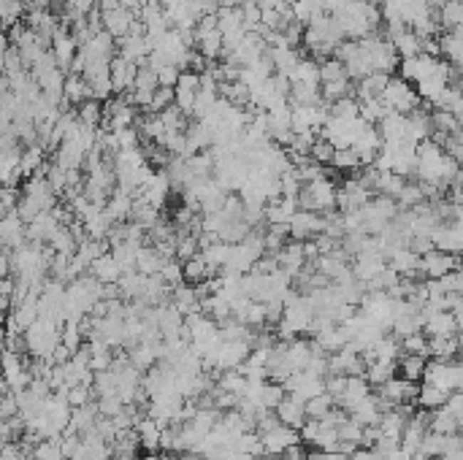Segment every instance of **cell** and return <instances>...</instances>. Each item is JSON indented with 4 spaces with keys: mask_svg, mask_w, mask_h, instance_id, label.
<instances>
[{
    "mask_svg": "<svg viewBox=\"0 0 463 460\" xmlns=\"http://www.w3.org/2000/svg\"><path fill=\"white\" fill-rule=\"evenodd\" d=\"M422 385H431L444 392H458L463 385V368L458 360H425L422 368Z\"/></svg>",
    "mask_w": 463,
    "mask_h": 460,
    "instance_id": "obj_1",
    "label": "cell"
},
{
    "mask_svg": "<svg viewBox=\"0 0 463 460\" xmlns=\"http://www.w3.org/2000/svg\"><path fill=\"white\" fill-rule=\"evenodd\" d=\"M380 100L385 103L387 111H395V114H412L415 108L422 106V100L417 98L415 87L409 81L398 79V76H390L385 90L380 93Z\"/></svg>",
    "mask_w": 463,
    "mask_h": 460,
    "instance_id": "obj_2",
    "label": "cell"
},
{
    "mask_svg": "<svg viewBox=\"0 0 463 460\" xmlns=\"http://www.w3.org/2000/svg\"><path fill=\"white\" fill-rule=\"evenodd\" d=\"M326 228V216L317 214V211H303L298 209L293 219L287 222V236L293 239V241H309L314 236H320Z\"/></svg>",
    "mask_w": 463,
    "mask_h": 460,
    "instance_id": "obj_3",
    "label": "cell"
},
{
    "mask_svg": "<svg viewBox=\"0 0 463 460\" xmlns=\"http://www.w3.org/2000/svg\"><path fill=\"white\" fill-rule=\"evenodd\" d=\"M442 66V60L439 57H428V54H415V57H404V60H398V79L404 81H422L428 79L431 73H436Z\"/></svg>",
    "mask_w": 463,
    "mask_h": 460,
    "instance_id": "obj_4",
    "label": "cell"
},
{
    "mask_svg": "<svg viewBox=\"0 0 463 460\" xmlns=\"http://www.w3.org/2000/svg\"><path fill=\"white\" fill-rule=\"evenodd\" d=\"M455 268H461L458 255L439 252V249H431V252L420 255V263H417V271H420V276H425V279H439L447 271H455Z\"/></svg>",
    "mask_w": 463,
    "mask_h": 460,
    "instance_id": "obj_5",
    "label": "cell"
},
{
    "mask_svg": "<svg viewBox=\"0 0 463 460\" xmlns=\"http://www.w3.org/2000/svg\"><path fill=\"white\" fill-rule=\"evenodd\" d=\"M260 444H263V455H285L290 446L301 444V436L287 425H276L271 431L260 433Z\"/></svg>",
    "mask_w": 463,
    "mask_h": 460,
    "instance_id": "obj_6",
    "label": "cell"
},
{
    "mask_svg": "<svg viewBox=\"0 0 463 460\" xmlns=\"http://www.w3.org/2000/svg\"><path fill=\"white\" fill-rule=\"evenodd\" d=\"M303 187L309 192L312 209L317 214H326L331 209H336V184H333L331 176H320V179H314V182L303 184Z\"/></svg>",
    "mask_w": 463,
    "mask_h": 460,
    "instance_id": "obj_7",
    "label": "cell"
},
{
    "mask_svg": "<svg viewBox=\"0 0 463 460\" xmlns=\"http://www.w3.org/2000/svg\"><path fill=\"white\" fill-rule=\"evenodd\" d=\"M136 63H128L125 57L114 54L109 60V79H111V93L123 95L128 90H133V79H136Z\"/></svg>",
    "mask_w": 463,
    "mask_h": 460,
    "instance_id": "obj_8",
    "label": "cell"
},
{
    "mask_svg": "<svg viewBox=\"0 0 463 460\" xmlns=\"http://www.w3.org/2000/svg\"><path fill=\"white\" fill-rule=\"evenodd\" d=\"M136 22V14H130L128 9H114V11H106L100 14V27H103V33H109L114 41L125 38L128 33H130V27Z\"/></svg>",
    "mask_w": 463,
    "mask_h": 460,
    "instance_id": "obj_9",
    "label": "cell"
},
{
    "mask_svg": "<svg viewBox=\"0 0 463 460\" xmlns=\"http://www.w3.org/2000/svg\"><path fill=\"white\" fill-rule=\"evenodd\" d=\"M461 330V320H455V314H449V311H436L431 314L425 323H422L420 333L422 336H455Z\"/></svg>",
    "mask_w": 463,
    "mask_h": 460,
    "instance_id": "obj_10",
    "label": "cell"
},
{
    "mask_svg": "<svg viewBox=\"0 0 463 460\" xmlns=\"http://www.w3.org/2000/svg\"><path fill=\"white\" fill-rule=\"evenodd\" d=\"M274 414H276V419H279L282 425L293 428V431H298L301 425L306 422V412H303V404H301L298 398H293V395H285V398L276 404Z\"/></svg>",
    "mask_w": 463,
    "mask_h": 460,
    "instance_id": "obj_11",
    "label": "cell"
},
{
    "mask_svg": "<svg viewBox=\"0 0 463 460\" xmlns=\"http://www.w3.org/2000/svg\"><path fill=\"white\" fill-rule=\"evenodd\" d=\"M298 211V206H296V198H274L263 206V219L269 222V225H287L293 214Z\"/></svg>",
    "mask_w": 463,
    "mask_h": 460,
    "instance_id": "obj_12",
    "label": "cell"
},
{
    "mask_svg": "<svg viewBox=\"0 0 463 460\" xmlns=\"http://www.w3.org/2000/svg\"><path fill=\"white\" fill-rule=\"evenodd\" d=\"M163 422H157V419L152 417H144L136 422V436H138V446H144L147 452H157V446H160V433H163Z\"/></svg>",
    "mask_w": 463,
    "mask_h": 460,
    "instance_id": "obj_13",
    "label": "cell"
},
{
    "mask_svg": "<svg viewBox=\"0 0 463 460\" xmlns=\"http://www.w3.org/2000/svg\"><path fill=\"white\" fill-rule=\"evenodd\" d=\"M290 84H306V87H320V66L312 57H301L296 68L287 73Z\"/></svg>",
    "mask_w": 463,
    "mask_h": 460,
    "instance_id": "obj_14",
    "label": "cell"
},
{
    "mask_svg": "<svg viewBox=\"0 0 463 460\" xmlns=\"http://www.w3.org/2000/svg\"><path fill=\"white\" fill-rule=\"evenodd\" d=\"M93 276H95L100 284H117L120 282V276H123V268H120V263L114 260L111 252H103L100 257L93 260Z\"/></svg>",
    "mask_w": 463,
    "mask_h": 460,
    "instance_id": "obj_15",
    "label": "cell"
},
{
    "mask_svg": "<svg viewBox=\"0 0 463 460\" xmlns=\"http://www.w3.org/2000/svg\"><path fill=\"white\" fill-rule=\"evenodd\" d=\"M436 22L439 30H455L463 22V3L461 0H444L439 9H436Z\"/></svg>",
    "mask_w": 463,
    "mask_h": 460,
    "instance_id": "obj_16",
    "label": "cell"
},
{
    "mask_svg": "<svg viewBox=\"0 0 463 460\" xmlns=\"http://www.w3.org/2000/svg\"><path fill=\"white\" fill-rule=\"evenodd\" d=\"M425 360L428 357H420V355H401V360H395V374L407 382H420Z\"/></svg>",
    "mask_w": 463,
    "mask_h": 460,
    "instance_id": "obj_17",
    "label": "cell"
},
{
    "mask_svg": "<svg viewBox=\"0 0 463 460\" xmlns=\"http://www.w3.org/2000/svg\"><path fill=\"white\" fill-rule=\"evenodd\" d=\"M212 276V271L206 268V263L201 260V255L190 257V260H184L182 263V282L190 284V287H195V284L206 282Z\"/></svg>",
    "mask_w": 463,
    "mask_h": 460,
    "instance_id": "obj_18",
    "label": "cell"
},
{
    "mask_svg": "<svg viewBox=\"0 0 463 460\" xmlns=\"http://www.w3.org/2000/svg\"><path fill=\"white\" fill-rule=\"evenodd\" d=\"M314 344L320 347L323 352H339L344 344H347V336H344V330H341L339 325H333V328H328V330H320V333H314L312 338Z\"/></svg>",
    "mask_w": 463,
    "mask_h": 460,
    "instance_id": "obj_19",
    "label": "cell"
},
{
    "mask_svg": "<svg viewBox=\"0 0 463 460\" xmlns=\"http://www.w3.org/2000/svg\"><path fill=\"white\" fill-rule=\"evenodd\" d=\"M390 377H395V360H374L363 371V379H366L368 385H374V387L385 385Z\"/></svg>",
    "mask_w": 463,
    "mask_h": 460,
    "instance_id": "obj_20",
    "label": "cell"
},
{
    "mask_svg": "<svg viewBox=\"0 0 463 460\" xmlns=\"http://www.w3.org/2000/svg\"><path fill=\"white\" fill-rule=\"evenodd\" d=\"M165 260L155 249H138L136 252V273L141 276H155V273H160V266H163Z\"/></svg>",
    "mask_w": 463,
    "mask_h": 460,
    "instance_id": "obj_21",
    "label": "cell"
},
{
    "mask_svg": "<svg viewBox=\"0 0 463 460\" xmlns=\"http://www.w3.org/2000/svg\"><path fill=\"white\" fill-rule=\"evenodd\" d=\"M76 120L87 125V127H98L100 122H103V106H100V100L95 98H90V100H84L79 103V111H76Z\"/></svg>",
    "mask_w": 463,
    "mask_h": 460,
    "instance_id": "obj_22",
    "label": "cell"
},
{
    "mask_svg": "<svg viewBox=\"0 0 463 460\" xmlns=\"http://www.w3.org/2000/svg\"><path fill=\"white\" fill-rule=\"evenodd\" d=\"M63 95H66L68 100H73V103H84V100L93 98V95H90V87H87V81H84L82 76H73V73L63 81Z\"/></svg>",
    "mask_w": 463,
    "mask_h": 460,
    "instance_id": "obj_23",
    "label": "cell"
},
{
    "mask_svg": "<svg viewBox=\"0 0 463 460\" xmlns=\"http://www.w3.org/2000/svg\"><path fill=\"white\" fill-rule=\"evenodd\" d=\"M331 165L336 171H344V174H358L360 171V160L353 149H333V157H331Z\"/></svg>",
    "mask_w": 463,
    "mask_h": 460,
    "instance_id": "obj_24",
    "label": "cell"
},
{
    "mask_svg": "<svg viewBox=\"0 0 463 460\" xmlns=\"http://www.w3.org/2000/svg\"><path fill=\"white\" fill-rule=\"evenodd\" d=\"M333 406H336V401H333L328 392H320V395H314V398H309V401L303 404V412H306V417L309 419H320V417H326Z\"/></svg>",
    "mask_w": 463,
    "mask_h": 460,
    "instance_id": "obj_25",
    "label": "cell"
},
{
    "mask_svg": "<svg viewBox=\"0 0 463 460\" xmlns=\"http://www.w3.org/2000/svg\"><path fill=\"white\" fill-rule=\"evenodd\" d=\"M398 350H401V355H420V357H428V338L422 336L420 330H417V333H409V336L398 338Z\"/></svg>",
    "mask_w": 463,
    "mask_h": 460,
    "instance_id": "obj_26",
    "label": "cell"
},
{
    "mask_svg": "<svg viewBox=\"0 0 463 460\" xmlns=\"http://www.w3.org/2000/svg\"><path fill=\"white\" fill-rule=\"evenodd\" d=\"M371 355H374L377 360H395V357L401 355V350H398V338L382 333V336L377 338V344L371 347Z\"/></svg>",
    "mask_w": 463,
    "mask_h": 460,
    "instance_id": "obj_27",
    "label": "cell"
},
{
    "mask_svg": "<svg viewBox=\"0 0 463 460\" xmlns=\"http://www.w3.org/2000/svg\"><path fill=\"white\" fill-rule=\"evenodd\" d=\"M287 392H285V387L279 385V382H269V385H263V390H260V395H258V404H260V409H276V404L285 398Z\"/></svg>",
    "mask_w": 463,
    "mask_h": 460,
    "instance_id": "obj_28",
    "label": "cell"
},
{
    "mask_svg": "<svg viewBox=\"0 0 463 460\" xmlns=\"http://www.w3.org/2000/svg\"><path fill=\"white\" fill-rule=\"evenodd\" d=\"M320 66V84H328V81H339V79H347V73H344V66H341L336 57H328L323 63H317Z\"/></svg>",
    "mask_w": 463,
    "mask_h": 460,
    "instance_id": "obj_29",
    "label": "cell"
},
{
    "mask_svg": "<svg viewBox=\"0 0 463 460\" xmlns=\"http://www.w3.org/2000/svg\"><path fill=\"white\" fill-rule=\"evenodd\" d=\"M160 120H163L165 130H177V133H184V130H187V117H184L177 106H168L165 111H160Z\"/></svg>",
    "mask_w": 463,
    "mask_h": 460,
    "instance_id": "obj_30",
    "label": "cell"
},
{
    "mask_svg": "<svg viewBox=\"0 0 463 460\" xmlns=\"http://www.w3.org/2000/svg\"><path fill=\"white\" fill-rule=\"evenodd\" d=\"M331 157H333V147H331V141L323 138V135H317L312 149H309V160L317 162V165H328Z\"/></svg>",
    "mask_w": 463,
    "mask_h": 460,
    "instance_id": "obj_31",
    "label": "cell"
},
{
    "mask_svg": "<svg viewBox=\"0 0 463 460\" xmlns=\"http://www.w3.org/2000/svg\"><path fill=\"white\" fill-rule=\"evenodd\" d=\"M160 279H163L168 287H177V284H184L182 282V263H179L177 257H171V260H165L163 266H160V273H157Z\"/></svg>",
    "mask_w": 463,
    "mask_h": 460,
    "instance_id": "obj_32",
    "label": "cell"
},
{
    "mask_svg": "<svg viewBox=\"0 0 463 460\" xmlns=\"http://www.w3.org/2000/svg\"><path fill=\"white\" fill-rule=\"evenodd\" d=\"M168 106H174V87H157V90L152 93L150 111L160 114V111H165Z\"/></svg>",
    "mask_w": 463,
    "mask_h": 460,
    "instance_id": "obj_33",
    "label": "cell"
},
{
    "mask_svg": "<svg viewBox=\"0 0 463 460\" xmlns=\"http://www.w3.org/2000/svg\"><path fill=\"white\" fill-rule=\"evenodd\" d=\"M133 87H136V90H150V93H155V90H157V76H155V70L147 66H138Z\"/></svg>",
    "mask_w": 463,
    "mask_h": 460,
    "instance_id": "obj_34",
    "label": "cell"
},
{
    "mask_svg": "<svg viewBox=\"0 0 463 460\" xmlns=\"http://www.w3.org/2000/svg\"><path fill=\"white\" fill-rule=\"evenodd\" d=\"M442 412H444V414H449L455 422H461V419H463V395H461V390L449 392L447 401H444V406H442Z\"/></svg>",
    "mask_w": 463,
    "mask_h": 460,
    "instance_id": "obj_35",
    "label": "cell"
},
{
    "mask_svg": "<svg viewBox=\"0 0 463 460\" xmlns=\"http://www.w3.org/2000/svg\"><path fill=\"white\" fill-rule=\"evenodd\" d=\"M179 70L177 66H160L155 70V76H157V87H177V79H179Z\"/></svg>",
    "mask_w": 463,
    "mask_h": 460,
    "instance_id": "obj_36",
    "label": "cell"
},
{
    "mask_svg": "<svg viewBox=\"0 0 463 460\" xmlns=\"http://www.w3.org/2000/svg\"><path fill=\"white\" fill-rule=\"evenodd\" d=\"M68 6H71L73 19H82V16H87V14L95 11L98 0H68Z\"/></svg>",
    "mask_w": 463,
    "mask_h": 460,
    "instance_id": "obj_37",
    "label": "cell"
},
{
    "mask_svg": "<svg viewBox=\"0 0 463 460\" xmlns=\"http://www.w3.org/2000/svg\"><path fill=\"white\" fill-rule=\"evenodd\" d=\"M350 460H382L380 455H377V452H374V449H366V446H358V449H355L353 455H350Z\"/></svg>",
    "mask_w": 463,
    "mask_h": 460,
    "instance_id": "obj_38",
    "label": "cell"
},
{
    "mask_svg": "<svg viewBox=\"0 0 463 460\" xmlns=\"http://www.w3.org/2000/svg\"><path fill=\"white\" fill-rule=\"evenodd\" d=\"M38 458H41V460H60L63 455H60V449H57V446L43 444L41 449H38Z\"/></svg>",
    "mask_w": 463,
    "mask_h": 460,
    "instance_id": "obj_39",
    "label": "cell"
},
{
    "mask_svg": "<svg viewBox=\"0 0 463 460\" xmlns=\"http://www.w3.org/2000/svg\"><path fill=\"white\" fill-rule=\"evenodd\" d=\"M382 460H415V458H412V455H407L404 449H393V452L382 455Z\"/></svg>",
    "mask_w": 463,
    "mask_h": 460,
    "instance_id": "obj_40",
    "label": "cell"
},
{
    "mask_svg": "<svg viewBox=\"0 0 463 460\" xmlns=\"http://www.w3.org/2000/svg\"><path fill=\"white\" fill-rule=\"evenodd\" d=\"M98 9H100V14L114 11V9H120V0H98Z\"/></svg>",
    "mask_w": 463,
    "mask_h": 460,
    "instance_id": "obj_41",
    "label": "cell"
},
{
    "mask_svg": "<svg viewBox=\"0 0 463 460\" xmlns=\"http://www.w3.org/2000/svg\"><path fill=\"white\" fill-rule=\"evenodd\" d=\"M415 460H436V458H422V455H417Z\"/></svg>",
    "mask_w": 463,
    "mask_h": 460,
    "instance_id": "obj_42",
    "label": "cell"
}]
</instances>
